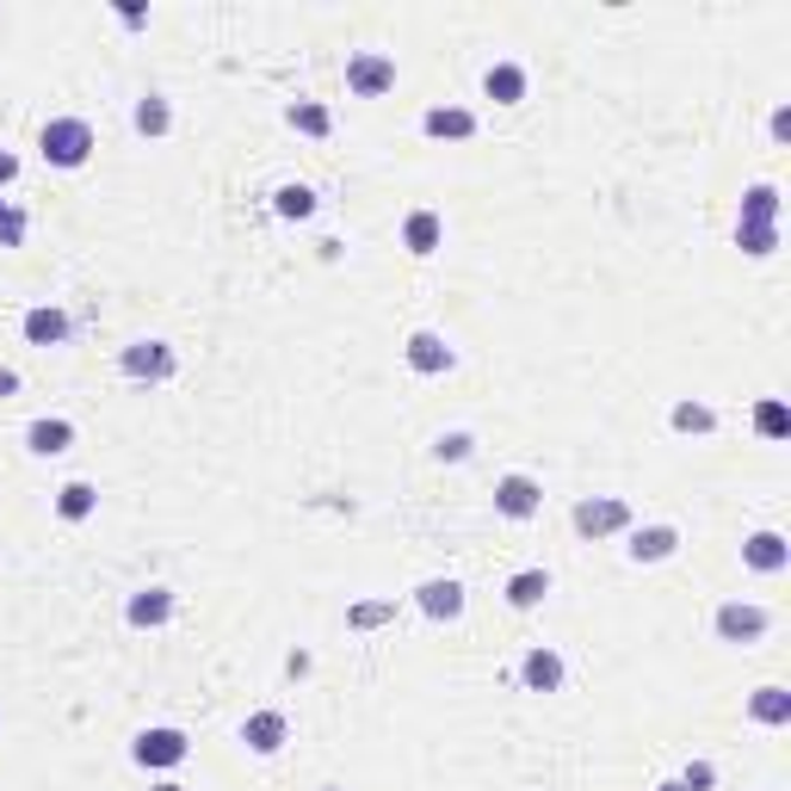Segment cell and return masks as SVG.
<instances>
[{
    "label": "cell",
    "instance_id": "obj_1",
    "mask_svg": "<svg viewBox=\"0 0 791 791\" xmlns=\"http://www.w3.org/2000/svg\"><path fill=\"white\" fill-rule=\"evenodd\" d=\"M37 149H44L50 168H81V161L93 156V130H87V118H50L44 137H37Z\"/></svg>",
    "mask_w": 791,
    "mask_h": 791
},
{
    "label": "cell",
    "instance_id": "obj_2",
    "mask_svg": "<svg viewBox=\"0 0 791 791\" xmlns=\"http://www.w3.org/2000/svg\"><path fill=\"white\" fill-rule=\"evenodd\" d=\"M346 87H353L359 100H378V93L396 87V62L383 50H359L353 62H346Z\"/></svg>",
    "mask_w": 791,
    "mask_h": 791
},
{
    "label": "cell",
    "instance_id": "obj_3",
    "mask_svg": "<svg viewBox=\"0 0 791 791\" xmlns=\"http://www.w3.org/2000/svg\"><path fill=\"white\" fill-rule=\"evenodd\" d=\"M124 378H137V383H168L173 378V346L168 341H137V346H124Z\"/></svg>",
    "mask_w": 791,
    "mask_h": 791
},
{
    "label": "cell",
    "instance_id": "obj_4",
    "mask_svg": "<svg viewBox=\"0 0 791 791\" xmlns=\"http://www.w3.org/2000/svg\"><path fill=\"white\" fill-rule=\"evenodd\" d=\"M402 353H409V365H414V371H421V378H439V371H451V365H458V353H451V346L439 341L433 328H414V334H409V346H402Z\"/></svg>",
    "mask_w": 791,
    "mask_h": 791
},
{
    "label": "cell",
    "instance_id": "obj_5",
    "mask_svg": "<svg viewBox=\"0 0 791 791\" xmlns=\"http://www.w3.org/2000/svg\"><path fill=\"white\" fill-rule=\"evenodd\" d=\"M624 526H631V507H624V501H582V507H575V532L582 538H606V532H624Z\"/></svg>",
    "mask_w": 791,
    "mask_h": 791
},
{
    "label": "cell",
    "instance_id": "obj_6",
    "mask_svg": "<svg viewBox=\"0 0 791 791\" xmlns=\"http://www.w3.org/2000/svg\"><path fill=\"white\" fill-rule=\"evenodd\" d=\"M718 637L723 643H760V637H767V612H760V606H742V600L718 606Z\"/></svg>",
    "mask_w": 791,
    "mask_h": 791
},
{
    "label": "cell",
    "instance_id": "obj_7",
    "mask_svg": "<svg viewBox=\"0 0 791 791\" xmlns=\"http://www.w3.org/2000/svg\"><path fill=\"white\" fill-rule=\"evenodd\" d=\"M130 755H137L142 767H180V760H186V736H180V730H142Z\"/></svg>",
    "mask_w": 791,
    "mask_h": 791
},
{
    "label": "cell",
    "instance_id": "obj_8",
    "mask_svg": "<svg viewBox=\"0 0 791 791\" xmlns=\"http://www.w3.org/2000/svg\"><path fill=\"white\" fill-rule=\"evenodd\" d=\"M538 501H544V489H538L532 477H501V482H495V507H501L507 519H532Z\"/></svg>",
    "mask_w": 791,
    "mask_h": 791
},
{
    "label": "cell",
    "instance_id": "obj_9",
    "mask_svg": "<svg viewBox=\"0 0 791 791\" xmlns=\"http://www.w3.org/2000/svg\"><path fill=\"white\" fill-rule=\"evenodd\" d=\"M285 736H291V723L278 718V711H254V718L241 723V742H248L254 755H278V748H285Z\"/></svg>",
    "mask_w": 791,
    "mask_h": 791
},
{
    "label": "cell",
    "instance_id": "obj_10",
    "mask_svg": "<svg viewBox=\"0 0 791 791\" xmlns=\"http://www.w3.org/2000/svg\"><path fill=\"white\" fill-rule=\"evenodd\" d=\"M124 619L137 624V631H156V624L173 619V594H168V587H142V594H130Z\"/></svg>",
    "mask_w": 791,
    "mask_h": 791
},
{
    "label": "cell",
    "instance_id": "obj_11",
    "mask_svg": "<svg viewBox=\"0 0 791 791\" xmlns=\"http://www.w3.org/2000/svg\"><path fill=\"white\" fill-rule=\"evenodd\" d=\"M519 680H526V692H557V687H563V655H557V650H532L526 662H519Z\"/></svg>",
    "mask_w": 791,
    "mask_h": 791
},
{
    "label": "cell",
    "instance_id": "obj_12",
    "mask_svg": "<svg viewBox=\"0 0 791 791\" xmlns=\"http://www.w3.org/2000/svg\"><path fill=\"white\" fill-rule=\"evenodd\" d=\"M421 130H427V137L465 142V137H477V112H465V105H433L427 118H421Z\"/></svg>",
    "mask_w": 791,
    "mask_h": 791
},
{
    "label": "cell",
    "instance_id": "obj_13",
    "mask_svg": "<svg viewBox=\"0 0 791 791\" xmlns=\"http://www.w3.org/2000/svg\"><path fill=\"white\" fill-rule=\"evenodd\" d=\"M421 612L427 619H465V587L458 582H421Z\"/></svg>",
    "mask_w": 791,
    "mask_h": 791
},
{
    "label": "cell",
    "instance_id": "obj_14",
    "mask_svg": "<svg viewBox=\"0 0 791 791\" xmlns=\"http://www.w3.org/2000/svg\"><path fill=\"white\" fill-rule=\"evenodd\" d=\"M25 341H32V346H62V341H69V316L50 310V303L25 310Z\"/></svg>",
    "mask_w": 791,
    "mask_h": 791
},
{
    "label": "cell",
    "instance_id": "obj_15",
    "mask_svg": "<svg viewBox=\"0 0 791 791\" xmlns=\"http://www.w3.org/2000/svg\"><path fill=\"white\" fill-rule=\"evenodd\" d=\"M482 93L495 105H519L526 100V69H519V62H495V69L482 74Z\"/></svg>",
    "mask_w": 791,
    "mask_h": 791
},
{
    "label": "cell",
    "instance_id": "obj_16",
    "mask_svg": "<svg viewBox=\"0 0 791 791\" xmlns=\"http://www.w3.org/2000/svg\"><path fill=\"white\" fill-rule=\"evenodd\" d=\"M742 557H748V569H760V575H779V569L791 563V551H786V538L779 532H755L748 544H742Z\"/></svg>",
    "mask_w": 791,
    "mask_h": 791
},
{
    "label": "cell",
    "instance_id": "obj_17",
    "mask_svg": "<svg viewBox=\"0 0 791 791\" xmlns=\"http://www.w3.org/2000/svg\"><path fill=\"white\" fill-rule=\"evenodd\" d=\"M680 551V532L674 526H643V532H631V557L637 563H662V557Z\"/></svg>",
    "mask_w": 791,
    "mask_h": 791
},
{
    "label": "cell",
    "instance_id": "obj_18",
    "mask_svg": "<svg viewBox=\"0 0 791 791\" xmlns=\"http://www.w3.org/2000/svg\"><path fill=\"white\" fill-rule=\"evenodd\" d=\"M439 236H446V223H439L433 210H414L409 223H402V248H409V254H421V260L439 248Z\"/></svg>",
    "mask_w": 791,
    "mask_h": 791
},
{
    "label": "cell",
    "instance_id": "obj_19",
    "mask_svg": "<svg viewBox=\"0 0 791 791\" xmlns=\"http://www.w3.org/2000/svg\"><path fill=\"white\" fill-rule=\"evenodd\" d=\"M25 446H32L37 458H56V451L74 446V427L69 421H32V427H25Z\"/></svg>",
    "mask_w": 791,
    "mask_h": 791
},
{
    "label": "cell",
    "instance_id": "obj_20",
    "mask_svg": "<svg viewBox=\"0 0 791 791\" xmlns=\"http://www.w3.org/2000/svg\"><path fill=\"white\" fill-rule=\"evenodd\" d=\"M748 718L773 723V730H779V723H791V692L786 687H760L755 699H748Z\"/></svg>",
    "mask_w": 791,
    "mask_h": 791
},
{
    "label": "cell",
    "instance_id": "obj_21",
    "mask_svg": "<svg viewBox=\"0 0 791 791\" xmlns=\"http://www.w3.org/2000/svg\"><path fill=\"white\" fill-rule=\"evenodd\" d=\"M544 594H551V575H544V569H519L514 582H507V606H519V612L538 606Z\"/></svg>",
    "mask_w": 791,
    "mask_h": 791
},
{
    "label": "cell",
    "instance_id": "obj_22",
    "mask_svg": "<svg viewBox=\"0 0 791 791\" xmlns=\"http://www.w3.org/2000/svg\"><path fill=\"white\" fill-rule=\"evenodd\" d=\"M742 223H779V186H748L742 192Z\"/></svg>",
    "mask_w": 791,
    "mask_h": 791
},
{
    "label": "cell",
    "instance_id": "obj_23",
    "mask_svg": "<svg viewBox=\"0 0 791 791\" xmlns=\"http://www.w3.org/2000/svg\"><path fill=\"white\" fill-rule=\"evenodd\" d=\"M93 501H100V495H93V482H62V489H56V514H62V519H87V514H93Z\"/></svg>",
    "mask_w": 791,
    "mask_h": 791
},
{
    "label": "cell",
    "instance_id": "obj_24",
    "mask_svg": "<svg viewBox=\"0 0 791 791\" xmlns=\"http://www.w3.org/2000/svg\"><path fill=\"white\" fill-rule=\"evenodd\" d=\"M285 118H291V130H303V137H328V130H334L328 105H316V100H297L291 112H285Z\"/></svg>",
    "mask_w": 791,
    "mask_h": 791
},
{
    "label": "cell",
    "instance_id": "obj_25",
    "mask_svg": "<svg viewBox=\"0 0 791 791\" xmlns=\"http://www.w3.org/2000/svg\"><path fill=\"white\" fill-rule=\"evenodd\" d=\"M273 210H278V217H291V223H303V217H316V192L310 186H278L273 192Z\"/></svg>",
    "mask_w": 791,
    "mask_h": 791
},
{
    "label": "cell",
    "instance_id": "obj_26",
    "mask_svg": "<svg viewBox=\"0 0 791 791\" xmlns=\"http://www.w3.org/2000/svg\"><path fill=\"white\" fill-rule=\"evenodd\" d=\"M736 241H742V254L767 260V254L779 248V229H773V223H736Z\"/></svg>",
    "mask_w": 791,
    "mask_h": 791
},
{
    "label": "cell",
    "instance_id": "obj_27",
    "mask_svg": "<svg viewBox=\"0 0 791 791\" xmlns=\"http://www.w3.org/2000/svg\"><path fill=\"white\" fill-rule=\"evenodd\" d=\"M668 421H674V433H711L718 427V414H711L706 402H674Z\"/></svg>",
    "mask_w": 791,
    "mask_h": 791
},
{
    "label": "cell",
    "instance_id": "obj_28",
    "mask_svg": "<svg viewBox=\"0 0 791 791\" xmlns=\"http://www.w3.org/2000/svg\"><path fill=\"white\" fill-rule=\"evenodd\" d=\"M168 124H173L168 100H156V93H149V100L137 105V130H142V137H168Z\"/></svg>",
    "mask_w": 791,
    "mask_h": 791
},
{
    "label": "cell",
    "instance_id": "obj_29",
    "mask_svg": "<svg viewBox=\"0 0 791 791\" xmlns=\"http://www.w3.org/2000/svg\"><path fill=\"white\" fill-rule=\"evenodd\" d=\"M396 619V600H365V606H353V612H346V624H353V631H378V624H390Z\"/></svg>",
    "mask_w": 791,
    "mask_h": 791
},
{
    "label": "cell",
    "instance_id": "obj_30",
    "mask_svg": "<svg viewBox=\"0 0 791 791\" xmlns=\"http://www.w3.org/2000/svg\"><path fill=\"white\" fill-rule=\"evenodd\" d=\"M755 427L767 433V439H786V433H791V414H786V402H760V409H755Z\"/></svg>",
    "mask_w": 791,
    "mask_h": 791
},
{
    "label": "cell",
    "instance_id": "obj_31",
    "mask_svg": "<svg viewBox=\"0 0 791 791\" xmlns=\"http://www.w3.org/2000/svg\"><path fill=\"white\" fill-rule=\"evenodd\" d=\"M470 451H477V439H470V433H439V446H433V458H439V465H465Z\"/></svg>",
    "mask_w": 791,
    "mask_h": 791
},
{
    "label": "cell",
    "instance_id": "obj_32",
    "mask_svg": "<svg viewBox=\"0 0 791 791\" xmlns=\"http://www.w3.org/2000/svg\"><path fill=\"white\" fill-rule=\"evenodd\" d=\"M680 786H687V791H711V786H718V767H711V760H692L687 773H680Z\"/></svg>",
    "mask_w": 791,
    "mask_h": 791
},
{
    "label": "cell",
    "instance_id": "obj_33",
    "mask_svg": "<svg viewBox=\"0 0 791 791\" xmlns=\"http://www.w3.org/2000/svg\"><path fill=\"white\" fill-rule=\"evenodd\" d=\"M25 241V210H7L0 217V248H19Z\"/></svg>",
    "mask_w": 791,
    "mask_h": 791
},
{
    "label": "cell",
    "instance_id": "obj_34",
    "mask_svg": "<svg viewBox=\"0 0 791 791\" xmlns=\"http://www.w3.org/2000/svg\"><path fill=\"white\" fill-rule=\"evenodd\" d=\"M773 137H779V142L791 137V105H779V112H773Z\"/></svg>",
    "mask_w": 791,
    "mask_h": 791
},
{
    "label": "cell",
    "instance_id": "obj_35",
    "mask_svg": "<svg viewBox=\"0 0 791 791\" xmlns=\"http://www.w3.org/2000/svg\"><path fill=\"white\" fill-rule=\"evenodd\" d=\"M13 390H19V371H7V365H0V402H7Z\"/></svg>",
    "mask_w": 791,
    "mask_h": 791
},
{
    "label": "cell",
    "instance_id": "obj_36",
    "mask_svg": "<svg viewBox=\"0 0 791 791\" xmlns=\"http://www.w3.org/2000/svg\"><path fill=\"white\" fill-rule=\"evenodd\" d=\"M13 173H19V161L7 156V149H0V186H7V180H13Z\"/></svg>",
    "mask_w": 791,
    "mask_h": 791
},
{
    "label": "cell",
    "instance_id": "obj_37",
    "mask_svg": "<svg viewBox=\"0 0 791 791\" xmlns=\"http://www.w3.org/2000/svg\"><path fill=\"white\" fill-rule=\"evenodd\" d=\"M655 791H687V786H680V779H668V786H655Z\"/></svg>",
    "mask_w": 791,
    "mask_h": 791
},
{
    "label": "cell",
    "instance_id": "obj_38",
    "mask_svg": "<svg viewBox=\"0 0 791 791\" xmlns=\"http://www.w3.org/2000/svg\"><path fill=\"white\" fill-rule=\"evenodd\" d=\"M156 791H186V786H173V779H168V786H156Z\"/></svg>",
    "mask_w": 791,
    "mask_h": 791
},
{
    "label": "cell",
    "instance_id": "obj_39",
    "mask_svg": "<svg viewBox=\"0 0 791 791\" xmlns=\"http://www.w3.org/2000/svg\"><path fill=\"white\" fill-rule=\"evenodd\" d=\"M7 210H13V205H7V198H0V217H7Z\"/></svg>",
    "mask_w": 791,
    "mask_h": 791
},
{
    "label": "cell",
    "instance_id": "obj_40",
    "mask_svg": "<svg viewBox=\"0 0 791 791\" xmlns=\"http://www.w3.org/2000/svg\"><path fill=\"white\" fill-rule=\"evenodd\" d=\"M328 791H334V786H328Z\"/></svg>",
    "mask_w": 791,
    "mask_h": 791
}]
</instances>
